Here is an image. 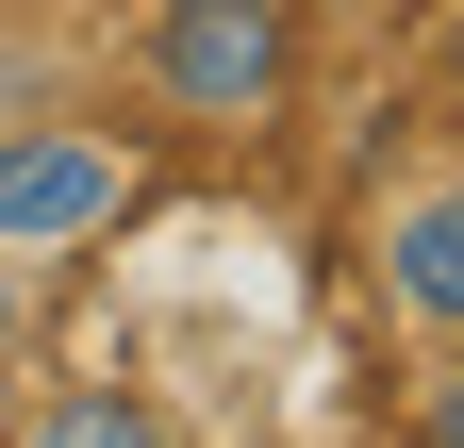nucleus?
<instances>
[{
    "instance_id": "nucleus-4",
    "label": "nucleus",
    "mask_w": 464,
    "mask_h": 448,
    "mask_svg": "<svg viewBox=\"0 0 464 448\" xmlns=\"http://www.w3.org/2000/svg\"><path fill=\"white\" fill-rule=\"evenodd\" d=\"M17 448H183V432H166L150 382H50V399L17 415Z\"/></svg>"
},
{
    "instance_id": "nucleus-5",
    "label": "nucleus",
    "mask_w": 464,
    "mask_h": 448,
    "mask_svg": "<svg viewBox=\"0 0 464 448\" xmlns=\"http://www.w3.org/2000/svg\"><path fill=\"white\" fill-rule=\"evenodd\" d=\"M415 448H464V349H431V382H415Z\"/></svg>"
},
{
    "instance_id": "nucleus-3",
    "label": "nucleus",
    "mask_w": 464,
    "mask_h": 448,
    "mask_svg": "<svg viewBox=\"0 0 464 448\" xmlns=\"http://www.w3.org/2000/svg\"><path fill=\"white\" fill-rule=\"evenodd\" d=\"M365 283L415 349H464V166H398L365 200Z\"/></svg>"
},
{
    "instance_id": "nucleus-2",
    "label": "nucleus",
    "mask_w": 464,
    "mask_h": 448,
    "mask_svg": "<svg viewBox=\"0 0 464 448\" xmlns=\"http://www.w3.org/2000/svg\"><path fill=\"white\" fill-rule=\"evenodd\" d=\"M133 83H150V117H183V133H266L282 100H299V17H282V0H150Z\"/></svg>"
},
{
    "instance_id": "nucleus-1",
    "label": "nucleus",
    "mask_w": 464,
    "mask_h": 448,
    "mask_svg": "<svg viewBox=\"0 0 464 448\" xmlns=\"http://www.w3.org/2000/svg\"><path fill=\"white\" fill-rule=\"evenodd\" d=\"M133 200H150V150L116 117H83V100H17V117H0V266L67 283Z\"/></svg>"
},
{
    "instance_id": "nucleus-6",
    "label": "nucleus",
    "mask_w": 464,
    "mask_h": 448,
    "mask_svg": "<svg viewBox=\"0 0 464 448\" xmlns=\"http://www.w3.org/2000/svg\"><path fill=\"white\" fill-rule=\"evenodd\" d=\"M34 365V266H0V382Z\"/></svg>"
}]
</instances>
